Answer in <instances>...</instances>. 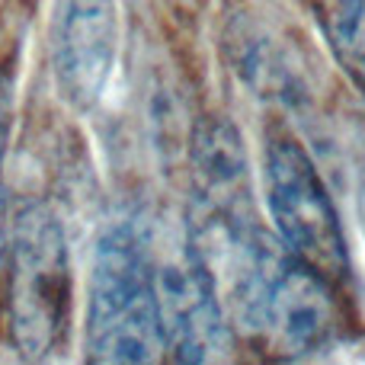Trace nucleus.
Masks as SVG:
<instances>
[{
  "mask_svg": "<svg viewBox=\"0 0 365 365\" xmlns=\"http://www.w3.org/2000/svg\"><path fill=\"white\" fill-rule=\"evenodd\" d=\"M164 353L154 253L132 225H115L93 257L87 356L93 362H160Z\"/></svg>",
  "mask_w": 365,
  "mask_h": 365,
  "instance_id": "obj_1",
  "label": "nucleus"
},
{
  "mask_svg": "<svg viewBox=\"0 0 365 365\" xmlns=\"http://www.w3.org/2000/svg\"><path fill=\"white\" fill-rule=\"evenodd\" d=\"M71 314V259L61 221L32 202L13 221L10 244V330L23 359L58 349Z\"/></svg>",
  "mask_w": 365,
  "mask_h": 365,
  "instance_id": "obj_2",
  "label": "nucleus"
},
{
  "mask_svg": "<svg viewBox=\"0 0 365 365\" xmlns=\"http://www.w3.org/2000/svg\"><path fill=\"white\" fill-rule=\"evenodd\" d=\"M266 205L282 244L330 282L349 276V250L314 160L292 135H269L263 151Z\"/></svg>",
  "mask_w": 365,
  "mask_h": 365,
  "instance_id": "obj_3",
  "label": "nucleus"
},
{
  "mask_svg": "<svg viewBox=\"0 0 365 365\" xmlns=\"http://www.w3.org/2000/svg\"><path fill=\"white\" fill-rule=\"evenodd\" d=\"M154 292L167 353L177 362H218L231 353V324L192 237L154 253Z\"/></svg>",
  "mask_w": 365,
  "mask_h": 365,
  "instance_id": "obj_4",
  "label": "nucleus"
},
{
  "mask_svg": "<svg viewBox=\"0 0 365 365\" xmlns=\"http://www.w3.org/2000/svg\"><path fill=\"white\" fill-rule=\"evenodd\" d=\"M119 45L115 0H61L51 36V68L74 109H93L109 83Z\"/></svg>",
  "mask_w": 365,
  "mask_h": 365,
  "instance_id": "obj_5",
  "label": "nucleus"
},
{
  "mask_svg": "<svg viewBox=\"0 0 365 365\" xmlns=\"http://www.w3.org/2000/svg\"><path fill=\"white\" fill-rule=\"evenodd\" d=\"M195 221H240L250 215L247 158L231 122L208 119L192 138Z\"/></svg>",
  "mask_w": 365,
  "mask_h": 365,
  "instance_id": "obj_6",
  "label": "nucleus"
},
{
  "mask_svg": "<svg viewBox=\"0 0 365 365\" xmlns=\"http://www.w3.org/2000/svg\"><path fill=\"white\" fill-rule=\"evenodd\" d=\"M321 26L334 58L365 96V0H324Z\"/></svg>",
  "mask_w": 365,
  "mask_h": 365,
  "instance_id": "obj_7",
  "label": "nucleus"
},
{
  "mask_svg": "<svg viewBox=\"0 0 365 365\" xmlns=\"http://www.w3.org/2000/svg\"><path fill=\"white\" fill-rule=\"evenodd\" d=\"M10 125H13V83L6 71H0V158L10 141Z\"/></svg>",
  "mask_w": 365,
  "mask_h": 365,
  "instance_id": "obj_8",
  "label": "nucleus"
},
{
  "mask_svg": "<svg viewBox=\"0 0 365 365\" xmlns=\"http://www.w3.org/2000/svg\"><path fill=\"white\" fill-rule=\"evenodd\" d=\"M10 244H13V221H10V199L6 189L0 186V269H4L6 257H10Z\"/></svg>",
  "mask_w": 365,
  "mask_h": 365,
  "instance_id": "obj_9",
  "label": "nucleus"
}]
</instances>
